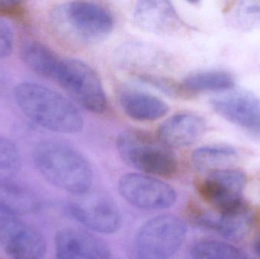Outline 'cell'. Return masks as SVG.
Listing matches in <instances>:
<instances>
[{
    "instance_id": "8",
    "label": "cell",
    "mask_w": 260,
    "mask_h": 259,
    "mask_svg": "<svg viewBox=\"0 0 260 259\" xmlns=\"http://www.w3.org/2000/svg\"><path fill=\"white\" fill-rule=\"evenodd\" d=\"M118 189L126 202L140 209H167L177 201V193L171 186L143 173H128L122 176Z\"/></svg>"
},
{
    "instance_id": "17",
    "label": "cell",
    "mask_w": 260,
    "mask_h": 259,
    "mask_svg": "<svg viewBox=\"0 0 260 259\" xmlns=\"http://www.w3.org/2000/svg\"><path fill=\"white\" fill-rule=\"evenodd\" d=\"M20 55L24 65L35 74L53 80L62 58L43 43L27 41L23 43Z\"/></svg>"
},
{
    "instance_id": "14",
    "label": "cell",
    "mask_w": 260,
    "mask_h": 259,
    "mask_svg": "<svg viewBox=\"0 0 260 259\" xmlns=\"http://www.w3.org/2000/svg\"><path fill=\"white\" fill-rule=\"evenodd\" d=\"M206 120L197 114L183 113L165 120L159 128L157 138L170 149L186 147L197 142L206 132Z\"/></svg>"
},
{
    "instance_id": "19",
    "label": "cell",
    "mask_w": 260,
    "mask_h": 259,
    "mask_svg": "<svg viewBox=\"0 0 260 259\" xmlns=\"http://www.w3.org/2000/svg\"><path fill=\"white\" fill-rule=\"evenodd\" d=\"M238 158V151L231 146H205L194 152L192 162L200 171L208 173L229 168Z\"/></svg>"
},
{
    "instance_id": "6",
    "label": "cell",
    "mask_w": 260,
    "mask_h": 259,
    "mask_svg": "<svg viewBox=\"0 0 260 259\" xmlns=\"http://www.w3.org/2000/svg\"><path fill=\"white\" fill-rule=\"evenodd\" d=\"M53 81L90 112L102 114L108 109V99L100 78L83 61L61 59Z\"/></svg>"
},
{
    "instance_id": "7",
    "label": "cell",
    "mask_w": 260,
    "mask_h": 259,
    "mask_svg": "<svg viewBox=\"0 0 260 259\" xmlns=\"http://www.w3.org/2000/svg\"><path fill=\"white\" fill-rule=\"evenodd\" d=\"M68 208L76 220L99 234H114L121 226L118 206L105 192L91 188L84 193L71 195Z\"/></svg>"
},
{
    "instance_id": "2",
    "label": "cell",
    "mask_w": 260,
    "mask_h": 259,
    "mask_svg": "<svg viewBox=\"0 0 260 259\" xmlns=\"http://www.w3.org/2000/svg\"><path fill=\"white\" fill-rule=\"evenodd\" d=\"M32 158L38 173L51 185L71 195L91 188L92 167L73 146L58 140H44L35 145Z\"/></svg>"
},
{
    "instance_id": "18",
    "label": "cell",
    "mask_w": 260,
    "mask_h": 259,
    "mask_svg": "<svg viewBox=\"0 0 260 259\" xmlns=\"http://www.w3.org/2000/svg\"><path fill=\"white\" fill-rule=\"evenodd\" d=\"M253 219L251 209L243 202L221 213V217L217 219L215 230L227 240L240 241L250 232Z\"/></svg>"
},
{
    "instance_id": "25",
    "label": "cell",
    "mask_w": 260,
    "mask_h": 259,
    "mask_svg": "<svg viewBox=\"0 0 260 259\" xmlns=\"http://www.w3.org/2000/svg\"><path fill=\"white\" fill-rule=\"evenodd\" d=\"M15 36L11 27L0 18V59L10 56L13 51Z\"/></svg>"
},
{
    "instance_id": "26",
    "label": "cell",
    "mask_w": 260,
    "mask_h": 259,
    "mask_svg": "<svg viewBox=\"0 0 260 259\" xmlns=\"http://www.w3.org/2000/svg\"><path fill=\"white\" fill-rule=\"evenodd\" d=\"M250 132L252 135H254V136L260 138V123H259L257 126L253 127V129H250Z\"/></svg>"
},
{
    "instance_id": "16",
    "label": "cell",
    "mask_w": 260,
    "mask_h": 259,
    "mask_svg": "<svg viewBox=\"0 0 260 259\" xmlns=\"http://www.w3.org/2000/svg\"><path fill=\"white\" fill-rule=\"evenodd\" d=\"M39 208V199L31 190L10 180H0V213L19 217L35 214Z\"/></svg>"
},
{
    "instance_id": "12",
    "label": "cell",
    "mask_w": 260,
    "mask_h": 259,
    "mask_svg": "<svg viewBox=\"0 0 260 259\" xmlns=\"http://www.w3.org/2000/svg\"><path fill=\"white\" fill-rule=\"evenodd\" d=\"M213 110L227 121L253 129L260 123V99L250 91H232L211 100Z\"/></svg>"
},
{
    "instance_id": "21",
    "label": "cell",
    "mask_w": 260,
    "mask_h": 259,
    "mask_svg": "<svg viewBox=\"0 0 260 259\" xmlns=\"http://www.w3.org/2000/svg\"><path fill=\"white\" fill-rule=\"evenodd\" d=\"M191 257L192 259H247L233 245L215 240L196 243L191 249Z\"/></svg>"
},
{
    "instance_id": "9",
    "label": "cell",
    "mask_w": 260,
    "mask_h": 259,
    "mask_svg": "<svg viewBox=\"0 0 260 259\" xmlns=\"http://www.w3.org/2000/svg\"><path fill=\"white\" fill-rule=\"evenodd\" d=\"M246 184L244 172L226 168L206 173L197 187L205 202L223 213L244 202L242 194Z\"/></svg>"
},
{
    "instance_id": "20",
    "label": "cell",
    "mask_w": 260,
    "mask_h": 259,
    "mask_svg": "<svg viewBox=\"0 0 260 259\" xmlns=\"http://www.w3.org/2000/svg\"><path fill=\"white\" fill-rule=\"evenodd\" d=\"M232 75L219 70H208L189 75L183 81L182 88L190 92L222 91L235 86Z\"/></svg>"
},
{
    "instance_id": "27",
    "label": "cell",
    "mask_w": 260,
    "mask_h": 259,
    "mask_svg": "<svg viewBox=\"0 0 260 259\" xmlns=\"http://www.w3.org/2000/svg\"><path fill=\"white\" fill-rule=\"evenodd\" d=\"M256 252H257V253L259 254V256H260V241L258 242V243H256Z\"/></svg>"
},
{
    "instance_id": "3",
    "label": "cell",
    "mask_w": 260,
    "mask_h": 259,
    "mask_svg": "<svg viewBox=\"0 0 260 259\" xmlns=\"http://www.w3.org/2000/svg\"><path fill=\"white\" fill-rule=\"evenodd\" d=\"M55 30L66 40L88 45L106 39L114 30L111 11L94 2L74 1L55 9L52 15Z\"/></svg>"
},
{
    "instance_id": "5",
    "label": "cell",
    "mask_w": 260,
    "mask_h": 259,
    "mask_svg": "<svg viewBox=\"0 0 260 259\" xmlns=\"http://www.w3.org/2000/svg\"><path fill=\"white\" fill-rule=\"evenodd\" d=\"M186 232L183 220L172 214L148 220L136 235V259L174 258L186 240Z\"/></svg>"
},
{
    "instance_id": "22",
    "label": "cell",
    "mask_w": 260,
    "mask_h": 259,
    "mask_svg": "<svg viewBox=\"0 0 260 259\" xmlns=\"http://www.w3.org/2000/svg\"><path fill=\"white\" fill-rule=\"evenodd\" d=\"M21 160L16 144L0 135V180H9L21 168Z\"/></svg>"
},
{
    "instance_id": "23",
    "label": "cell",
    "mask_w": 260,
    "mask_h": 259,
    "mask_svg": "<svg viewBox=\"0 0 260 259\" xmlns=\"http://www.w3.org/2000/svg\"><path fill=\"white\" fill-rule=\"evenodd\" d=\"M236 20L240 25L260 27V2H243L237 8Z\"/></svg>"
},
{
    "instance_id": "1",
    "label": "cell",
    "mask_w": 260,
    "mask_h": 259,
    "mask_svg": "<svg viewBox=\"0 0 260 259\" xmlns=\"http://www.w3.org/2000/svg\"><path fill=\"white\" fill-rule=\"evenodd\" d=\"M14 98L21 112L35 124L56 133L73 134L83 127L77 106L62 94L35 82L18 84Z\"/></svg>"
},
{
    "instance_id": "13",
    "label": "cell",
    "mask_w": 260,
    "mask_h": 259,
    "mask_svg": "<svg viewBox=\"0 0 260 259\" xmlns=\"http://www.w3.org/2000/svg\"><path fill=\"white\" fill-rule=\"evenodd\" d=\"M138 27L148 33L171 35L182 28V21L171 3L165 0H142L133 10Z\"/></svg>"
},
{
    "instance_id": "11",
    "label": "cell",
    "mask_w": 260,
    "mask_h": 259,
    "mask_svg": "<svg viewBox=\"0 0 260 259\" xmlns=\"http://www.w3.org/2000/svg\"><path fill=\"white\" fill-rule=\"evenodd\" d=\"M54 243L56 259H111L108 245L85 230H60L56 233Z\"/></svg>"
},
{
    "instance_id": "4",
    "label": "cell",
    "mask_w": 260,
    "mask_h": 259,
    "mask_svg": "<svg viewBox=\"0 0 260 259\" xmlns=\"http://www.w3.org/2000/svg\"><path fill=\"white\" fill-rule=\"evenodd\" d=\"M117 147L124 162L143 174L170 178L178 170L172 149L142 131H125L117 138Z\"/></svg>"
},
{
    "instance_id": "10",
    "label": "cell",
    "mask_w": 260,
    "mask_h": 259,
    "mask_svg": "<svg viewBox=\"0 0 260 259\" xmlns=\"http://www.w3.org/2000/svg\"><path fill=\"white\" fill-rule=\"evenodd\" d=\"M0 244L13 259H43L47 252V242L42 233L18 217L0 220Z\"/></svg>"
},
{
    "instance_id": "15",
    "label": "cell",
    "mask_w": 260,
    "mask_h": 259,
    "mask_svg": "<svg viewBox=\"0 0 260 259\" xmlns=\"http://www.w3.org/2000/svg\"><path fill=\"white\" fill-rule=\"evenodd\" d=\"M118 99L125 114L137 121H155L165 117L170 109L161 99L133 87L122 88Z\"/></svg>"
},
{
    "instance_id": "24",
    "label": "cell",
    "mask_w": 260,
    "mask_h": 259,
    "mask_svg": "<svg viewBox=\"0 0 260 259\" xmlns=\"http://www.w3.org/2000/svg\"><path fill=\"white\" fill-rule=\"evenodd\" d=\"M0 18H7L17 22H27V10L20 0H0Z\"/></svg>"
}]
</instances>
